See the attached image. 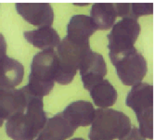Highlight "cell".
I'll return each instance as SVG.
<instances>
[{"label":"cell","instance_id":"obj_1","mask_svg":"<svg viewBox=\"0 0 155 140\" xmlns=\"http://www.w3.org/2000/svg\"><path fill=\"white\" fill-rule=\"evenodd\" d=\"M47 121L42 97L32 96L24 111L8 120L7 135L12 140H34L44 128Z\"/></svg>","mask_w":155,"mask_h":140},{"label":"cell","instance_id":"obj_2","mask_svg":"<svg viewBox=\"0 0 155 140\" xmlns=\"http://www.w3.org/2000/svg\"><path fill=\"white\" fill-rule=\"evenodd\" d=\"M128 116L112 109H95V116L88 135L90 140H114L124 136L131 129Z\"/></svg>","mask_w":155,"mask_h":140},{"label":"cell","instance_id":"obj_3","mask_svg":"<svg viewBox=\"0 0 155 140\" xmlns=\"http://www.w3.org/2000/svg\"><path fill=\"white\" fill-rule=\"evenodd\" d=\"M56 75V51L47 49L38 52L33 59L29 83L26 86L34 96L43 97L54 87Z\"/></svg>","mask_w":155,"mask_h":140},{"label":"cell","instance_id":"obj_4","mask_svg":"<svg viewBox=\"0 0 155 140\" xmlns=\"http://www.w3.org/2000/svg\"><path fill=\"white\" fill-rule=\"evenodd\" d=\"M90 50L89 44L79 45L65 36L58 45L56 52L55 81L61 85L71 83L78 71L83 58Z\"/></svg>","mask_w":155,"mask_h":140},{"label":"cell","instance_id":"obj_5","mask_svg":"<svg viewBox=\"0 0 155 140\" xmlns=\"http://www.w3.org/2000/svg\"><path fill=\"white\" fill-rule=\"evenodd\" d=\"M125 102L137 114L139 133L144 138L153 139V86L146 83L133 86Z\"/></svg>","mask_w":155,"mask_h":140},{"label":"cell","instance_id":"obj_6","mask_svg":"<svg viewBox=\"0 0 155 140\" xmlns=\"http://www.w3.org/2000/svg\"><path fill=\"white\" fill-rule=\"evenodd\" d=\"M116 73L125 86H135L143 80L148 73V63L136 47L118 57L111 58Z\"/></svg>","mask_w":155,"mask_h":140},{"label":"cell","instance_id":"obj_7","mask_svg":"<svg viewBox=\"0 0 155 140\" xmlns=\"http://www.w3.org/2000/svg\"><path fill=\"white\" fill-rule=\"evenodd\" d=\"M140 33V25L136 19L124 18L112 26L111 32L107 35L110 49V59L128 52L135 48L134 45Z\"/></svg>","mask_w":155,"mask_h":140},{"label":"cell","instance_id":"obj_8","mask_svg":"<svg viewBox=\"0 0 155 140\" xmlns=\"http://www.w3.org/2000/svg\"><path fill=\"white\" fill-rule=\"evenodd\" d=\"M32 96L27 86L21 89L0 88V119L8 121L24 111Z\"/></svg>","mask_w":155,"mask_h":140},{"label":"cell","instance_id":"obj_9","mask_svg":"<svg viewBox=\"0 0 155 140\" xmlns=\"http://www.w3.org/2000/svg\"><path fill=\"white\" fill-rule=\"evenodd\" d=\"M79 72L84 89L90 90L94 86L103 80L107 74V65L102 55L92 50L88 51L83 58Z\"/></svg>","mask_w":155,"mask_h":140},{"label":"cell","instance_id":"obj_10","mask_svg":"<svg viewBox=\"0 0 155 140\" xmlns=\"http://www.w3.org/2000/svg\"><path fill=\"white\" fill-rule=\"evenodd\" d=\"M16 9L27 21L39 28L51 27L54 11L49 3H16Z\"/></svg>","mask_w":155,"mask_h":140},{"label":"cell","instance_id":"obj_11","mask_svg":"<svg viewBox=\"0 0 155 140\" xmlns=\"http://www.w3.org/2000/svg\"><path fill=\"white\" fill-rule=\"evenodd\" d=\"M76 128L62 114L58 113L48 119L44 128L35 140H65L72 136Z\"/></svg>","mask_w":155,"mask_h":140},{"label":"cell","instance_id":"obj_12","mask_svg":"<svg viewBox=\"0 0 155 140\" xmlns=\"http://www.w3.org/2000/svg\"><path fill=\"white\" fill-rule=\"evenodd\" d=\"M96 28L90 17L87 15H74L70 20L67 26L66 37L74 43L88 45L89 37L95 33Z\"/></svg>","mask_w":155,"mask_h":140},{"label":"cell","instance_id":"obj_13","mask_svg":"<svg viewBox=\"0 0 155 140\" xmlns=\"http://www.w3.org/2000/svg\"><path fill=\"white\" fill-rule=\"evenodd\" d=\"M62 114L75 128H78L79 126H87L92 123L95 109L89 101L78 100L69 104L62 111Z\"/></svg>","mask_w":155,"mask_h":140},{"label":"cell","instance_id":"obj_14","mask_svg":"<svg viewBox=\"0 0 155 140\" xmlns=\"http://www.w3.org/2000/svg\"><path fill=\"white\" fill-rule=\"evenodd\" d=\"M23 65L12 58L7 57L0 61V88H14L22 82Z\"/></svg>","mask_w":155,"mask_h":140},{"label":"cell","instance_id":"obj_15","mask_svg":"<svg viewBox=\"0 0 155 140\" xmlns=\"http://www.w3.org/2000/svg\"><path fill=\"white\" fill-rule=\"evenodd\" d=\"M23 35L27 42L42 50L54 49L61 42L57 31L54 28L48 26L33 31H25Z\"/></svg>","mask_w":155,"mask_h":140},{"label":"cell","instance_id":"obj_16","mask_svg":"<svg viewBox=\"0 0 155 140\" xmlns=\"http://www.w3.org/2000/svg\"><path fill=\"white\" fill-rule=\"evenodd\" d=\"M91 20L97 30H109L114 24L116 11L114 3H96L91 8Z\"/></svg>","mask_w":155,"mask_h":140},{"label":"cell","instance_id":"obj_17","mask_svg":"<svg viewBox=\"0 0 155 140\" xmlns=\"http://www.w3.org/2000/svg\"><path fill=\"white\" fill-rule=\"evenodd\" d=\"M89 91L94 104L97 107H101V109L111 107L117 100L116 89L106 79H103L97 83Z\"/></svg>","mask_w":155,"mask_h":140},{"label":"cell","instance_id":"obj_18","mask_svg":"<svg viewBox=\"0 0 155 140\" xmlns=\"http://www.w3.org/2000/svg\"><path fill=\"white\" fill-rule=\"evenodd\" d=\"M115 11L117 17L136 19L142 15L153 13L152 3H115Z\"/></svg>","mask_w":155,"mask_h":140},{"label":"cell","instance_id":"obj_19","mask_svg":"<svg viewBox=\"0 0 155 140\" xmlns=\"http://www.w3.org/2000/svg\"><path fill=\"white\" fill-rule=\"evenodd\" d=\"M119 140H146V139L139 133L138 128L134 126L130 129V131L127 134L122 138H120Z\"/></svg>","mask_w":155,"mask_h":140},{"label":"cell","instance_id":"obj_20","mask_svg":"<svg viewBox=\"0 0 155 140\" xmlns=\"http://www.w3.org/2000/svg\"><path fill=\"white\" fill-rule=\"evenodd\" d=\"M7 57V42L2 34H0V61Z\"/></svg>","mask_w":155,"mask_h":140},{"label":"cell","instance_id":"obj_21","mask_svg":"<svg viewBox=\"0 0 155 140\" xmlns=\"http://www.w3.org/2000/svg\"><path fill=\"white\" fill-rule=\"evenodd\" d=\"M71 140H84V138H80V137H75V138H72Z\"/></svg>","mask_w":155,"mask_h":140},{"label":"cell","instance_id":"obj_22","mask_svg":"<svg viewBox=\"0 0 155 140\" xmlns=\"http://www.w3.org/2000/svg\"><path fill=\"white\" fill-rule=\"evenodd\" d=\"M3 122H4V121H3V120H1V119H0V127H1L2 125H3Z\"/></svg>","mask_w":155,"mask_h":140}]
</instances>
